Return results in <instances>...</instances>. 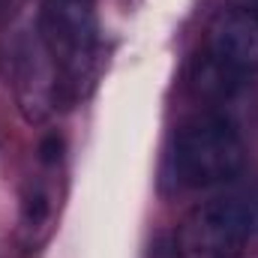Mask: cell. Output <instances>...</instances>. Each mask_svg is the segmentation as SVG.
Segmentation results:
<instances>
[{"label": "cell", "instance_id": "5", "mask_svg": "<svg viewBox=\"0 0 258 258\" xmlns=\"http://www.w3.org/2000/svg\"><path fill=\"white\" fill-rule=\"evenodd\" d=\"M243 6H246L249 12H255V15H258V0H243Z\"/></svg>", "mask_w": 258, "mask_h": 258}, {"label": "cell", "instance_id": "3", "mask_svg": "<svg viewBox=\"0 0 258 258\" xmlns=\"http://www.w3.org/2000/svg\"><path fill=\"white\" fill-rule=\"evenodd\" d=\"M42 42L54 66L69 78H84L96 54L93 0H45Z\"/></svg>", "mask_w": 258, "mask_h": 258}, {"label": "cell", "instance_id": "1", "mask_svg": "<svg viewBox=\"0 0 258 258\" xmlns=\"http://www.w3.org/2000/svg\"><path fill=\"white\" fill-rule=\"evenodd\" d=\"M246 144L225 117H195L177 129L168 174L180 189H207L234 180L243 171Z\"/></svg>", "mask_w": 258, "mask_h": 258}, {"label": "cell", "instance_id": "4", "mask_svg": "<svg viewBox=\"0 0 258 258\" xmlns=\"http://www.w3.org/2000/svg\"><path fill=\"white\" fill-rule=\"evenodd\" d=\"M204 60L231 75L234 81L258 72V15L246 6L222 9L207 27Z\"/></svg>", "mask_w": 258, "mask_h": 258}, {"label": "cell", "instance_id": "2", "mask_svg": "<svg viewBox=\"0 0 258 258\" xmlns=\"http://www.w3.org/2000/svg\"><path fill=\"white\" fill-rule=\"evenodd\" d=\"M186 258H246L258 252V189L216 195L180 225Z\"/></svg>", "mask_w": 258, "mask_h": 258}]
</instances>
